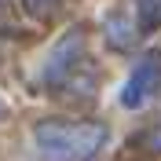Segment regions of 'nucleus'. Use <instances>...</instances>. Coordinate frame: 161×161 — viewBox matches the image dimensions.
I'll return each mask as SVG.
<instances>
[{"label": "nucleus", "instance_id": "1", "mask_svg": "<svg viewBox=\"0 0 161 161\" xmlns=\"http://www.w3.org/2000/svg\"><path fill=\"white\" fill-rule=\"evenodd\" d=\"M33 139L55 161H92L106 143V128L92 121H44L33 128Z\"/></svg>", "mask_w": 161, "mask_h": 161}, {"label": "nucleus", "instance_id": "2", "mask_svg": "<svg viewBox=\"0 0 161 161\" xmlns=\"http://www.w3.org/2000/svg\"><path fill=\"white\" fill-rule=\"evenodd\" d=\"M158 88H161V51H147L136 62L128 84L121 92V103L125 106H143L150 95H158Z\"/></svg>", "mask_w": 161, "mask_h": 161}, {"label": "nucleus", "instance_id": "3", "mask_svg": "<svg viewBox=\"0 0 161 161\" xmlns=\"http://www.w3.org/2000/svg\"><path fill=\"white\" fill-rule=\"evenodd\" d=\"M80 44H84V37H80V33H70V37H62L59 44H55V51H51V59L44 62V80H59L62 73L70 70L73 62V55H77L80 51Z\"/></svg>", "mask_w": 161, "mask_h": 161}, {"label": "nucleus", "instance_id": "4", "mask_svg": "<svg viewBox=\"0 0 161 161\" xmlns=\"http://www.w3.org/2000/svg\"><path fill=\"white\" fill-rule=\"evenodd\" d=\"M26 8H30L37 19H44V15H51V11H55V0H26Z\"/></svg>", "mask_w": 161, "mask_h": 161}, {"label": "nucleus", "instance_id": "5", "mask_svg": "<svg viewBox=\"0 0 161 161\" xmlns=\"http://www.w3.org/2000/svg\"><path fill=\"white\" fill-rule=\"evenodd\" d=\"M0 117H4V103H0Z\"/></svg>", "mask_w": 161, "mask_h": 161}]
</instances>
